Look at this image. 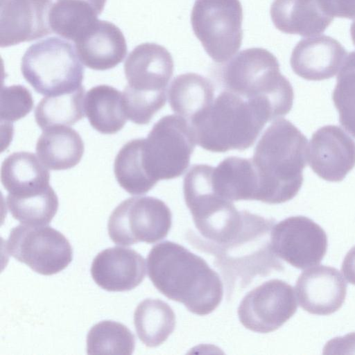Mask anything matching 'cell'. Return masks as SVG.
<instances>
[{
    "mask_svg": "<svg viewBox=\"0 0 355 355\" xmlns=\"http://www.w3.org/2000/svg\"><path fill=\"white\" fill-rule=\"evenodd\" d=\"M146 261L148 275L155 287L190 312L207 315L221 302L223 286L219 275L184 246L161 242L151 248Z\"/></svg>",
    "mask_w": 355,
    "mask_h": 355,
    "instance_id": "6da1fadb",
    "label": "cell"
},
{
    "mask_svg": "<svg viewBox=\"0 0 355 355\" xmlns=\"http://www.w3.org/2000/svg\"><path fill=\"white\" fill-rule=\"evenodd\" d=\"M251 159L259 180L257 200L287 202L301 189L308 162V140L291 122L278 119L262 135Z\"/></svg>",
    "mask_w": 355,
    "mask_h": 355,
    "instance_id": "7a4b0ae2",
    "label": "cell"
},
{
    "mask_svg": "<svg viewBox=\"0 0 355 355\" xmlns=\"http://www.w3.org/2000/svg\"><path fill=\"white\" fill-rule=\"evenodd\" d=\"M274 119L275 115L266 104L225 89L190 125L200 147L224 153L249 148L265 124Z\"/></svg>",
    "mask_w": 355,
    "mask_h": 355,
    "instance_id": "3957f363",
    "label": "cell"
},
{
    "mask_svg": "<svg viewBox=\"0 0 355 355\" xmlns=\"http://www.w3.org/2000/svg\"><path fill=\"white\" fill-rule=\"evenodd\" d=\"M173 68L171 53L156 43L141 44L129 53L124 63L128 85L122 93L128 119L148 124L164 106Z\"/></svg>",
    "mask_w": 355,
    "mask_h": 355,
    "instance_id": "277c9868",
    "label": "cell"
},
{
    "mask_svg": "<svg viewBox=\"0 0 355 355\" xmlns=\"http://www.w3.org/2000/svg\"><path fill=\"white\" fill-rule=\"evenodd\" d=\"M220 78L225 89L266 103L277 119L293 107V87L281 73L277 58L265 49L240 51L221 69Z\"/></svg>",
    "mask_w": 355,
    "mask_h": 355,
    "instance_id": "5b68a950",
    "label": "cell"
},
{
    "mask_svg": "<svg viewBox=\"0 0 355 355\" xmlns=\"http://www.w3.org/2000/svg\"><path fill=\"white\" fill-rule=\"evenodd\" d=\"M21 71L37 93L47 96L83 86L85 69L70 42L51 37L28 47L21 58Z\"/></svg>",
    "mask_w": 355,
    "mask_h": 355,
    "instance_id": "8992f818",
    "label": "cell"
},
{
    "mask_svg": "<svg viewBox=\"0 0 355 355\" xmlns=\"http://www.w3.org/2000/svg\"><path fill=\"white\" fill-rule=\"evenodd\" d=\"M196 139L190 123L180 115H166L141 139L145 171L155 184L182 175L187 169Z\"/></svg>",
    "mask_w": 355,
    "mask_h": 355,
    "instance_id": "52a82bcc",
    "label": "cell"
},
{
    "mask_svg": "<svg viewBox=\"0 0 355 355\" xmlns=\"http://www.w3.org/2000/svg\"><path fill=\"white\" fill-rule=\"evenodd\" d=\"M243 8L239 0H196L191 24L207 55L223 62L240 49Z\"/></svg>",
    "mask_w": 355,
    "mask_h": 355,
    "instance_id": "ba28073f",
    "label": "cell"
},
{
    "mask_svg": "<svg viewBox=\"0 0 355 355\" xmlns=\"http://www.w3.org/2000/svg\"><path fill=\"white\" fill-rule=\"evenodd\" d=\"M172 225V214L162 200L151 196L129 198L110 214L107 223L112 241L121 245L154 243L164 239Z\"/></svg>",
    "mask_w": 355,
    "mask_h": 355,
    "instance_id": "9c48e42d",
    "label": "cell"
},
{
    "mask_svg": "<svg viewBox=\"0 0 355 355\" xmlns=\"http://www.w3.org/2000/svg\"><path fill=\"white\" fill-rule=\"evenodd\" d=\"M7 253L35 272L56 274L68 266L73 250L68 239L48 225L20 224L14 227L6 243Z\"/></svg>",
    "mask_w": 355,
    "mask_h": 355,
    "instance_id": "30bf717a",
    "label": "cell"
},
{
    "mask_svg": "<svg viewBox=\"0 0 355 355\" xmlns=\"http://www.w3.org/2000/svg\"><path fill=\"white\" fill-rule=\"evenodd\" d=\"M297 309L293 286L283 280L274 279L245 295L239 306L238 316L246 329L266 334L282 327Z\"/></svg>",
    "mask_w": 355,
    "mask_h": 355,
    "instance_id": "8fae6325",
    "label": "cell"
},
{
    "mask_svg": "<svg viewBox=\"0 0 355 355\" xmlns=\"http://www.w3.org/2000/svg\"><path fill=\"white\" fill-rule=\"evenodd\" d=\"M270 245L277 257L303 270L322 261L327 252L328 239L324 230L313 220L295 216L273 225Z\"/></svg>",
    "mask_w": 355,
    "mask_h": 355,
    "instance_id": "7c38bea8",
    "label": "cell"
},
{
    "mask_svg": "<svg viewBox=\"0 0 355 355\" xmlns=\"http://www.w3.org/2000/svg\"><path fill=\"white\" fill-rule=\"evenodd\" d=\"M308 162L320 178L340 182L355 166V141L338 126H323L312 135Z\"/></svg>",
    "mask_w": 355,
    "mask_h": 355,
    "instance_id": "4fadbf2b",
    "label": "cell"
},
{
    "mask_svg": "<svg viewBox=\"0 0 355 355\" xmlns=\"http://www.w3.org/2000/svg\"><path fill=\"white\" fill-rule=\"evenodd\" d=\"M52 0H6L1 6L0 46L8 47L51 34Z\"/></svg>",
    "mask_w": 355,
    "mask_h": 355,
    "instance_id": "5bb4252c",
    "label": "cell"
},
{
    "mask_svg": "<svg viewBox=\"0 0 355 355\" xmlns=\"http://www.w3.org/2000/svg\"><path fill=\"white\" fill-rule=\"evenodd\" d=\"M295 290L298 303L304 310L327 315L342 306L347 295V283L336 268L319 266L301 273Z\"/></svg>",
    "mask_w": 355,
    "mask_h": 355,
    "instance_id": "9a60e30c",
    "label": "cell"
},
{
    "mask_svg": "<svg viewBox=\"0 0 355 355\" xmlns=\"http://www.w3.org/2000/svg\"><path fill=\"white\" fill-rule=\"evenodd\" d=\"M91 275L101 288L107 291H130L146 275L144 257L132 248L114 246L98 253L91 266Z\"/></svg>",
    "mask_w": 355,
    "mask_h": 355,
    "instance_id": "2e32d148",
    "label": "cell"
},
{
    "mask_svg": "<svg viewBox=\"0 0 355 355\" xmlns=\"http://www.w3.org/2000/svg\"><path fill=\"white\" fill-rule=\"evenodd\" d=\"M347 53L343 45L327 35H315L299 41L293 48L290 63L294 73L308 80H322L334 76Z\"/></svg>",
    "mask_w": 355,
    "mask_h": 355,
    "instance_id": "e0dca14e",
    "label": "cell"
},
{
    "mask_svg": "<svg viewBox=\"0 0 355 355\" xmlns=\"http://www.w3.org/2000/svg\"><path fill=\"white\" fill-rule=\"evenodd\" d=\"M74 42L81 62L94 70L112 69L123 60L127 53L122 31L107 21L97 19Z\"/></svg>",
    "mask_w": 355,
    "mask_h": 355,
    "instance_id": "ac0fdd59",
    "label": "cell"
},
{
    "mask_svg": "<svg viewBox=\"0 0 355 355\" xmlns=\"http://www.w3.org/2000/svg\"><path fill=\"white\" fill-rule=\"evenodd\" d=\"M270 13L277 29L303 37L323 33L334 19L322 10L319 0H273Z\"/></svg>",
    "mask_w": 355,
    "mask_h": 355,
    "instance_id": "d6986e66",
    "label": "cell"
},
{
    "mask_svg": "<svg viewBox=\"0 0 355 355\" xmlns=\"http://www.w3.org/2000/svg\"><path fill=\"white\" fill-rule=\"evenodd\" d=\"M211 182L214 191L230 200H257L259 180L252 159L228 157L211 166Z\"/></svg>",
    "mask_w": 355,
    "mask_h": 355,
    "instance_id": "ffe728a7",
    "label": "cell"
},
{
    "mask_svg": "<svg viewBox=\"0 0 355 355\" xmlns=\"http://www.w3.org/2000/svg\"><path fill=\"white\" fill-rule=\"evenodd\" d=\"M1 180L9 194L24 196L49 187L50 173L39 157L30 152H15L3 162Z\"/></svg>",
    "mask_w": 355,
    "mask_h": 355,
    "instance_id": "44dd1931",
    "label": "cell"
},
{
    "mask_svg": "<svg viewBox=\"0 0 355 355\" xmlns=\"http://www.w3.org/2000/svg\"><path fill=\"white\" fill-rule=\"evenodd\" d=\"M35 150L45 166L53 171H63L80 162L85 146L74 129L67 125H57L43 130Z\"/></svg>",
    "mask_w": 355,
    "mask_h": 355,
    "instance_id": "7402d4cb",
    "label": "cell"
},
{
    "mask_svg": "<svg viewBox=\"0 0 355 355\" xmlns=\"http://www.w3.org/2000/svg\"><path fill=\"white\" fill-rule=\"evenodd\" d=\"M168 96L172 110L190 123L212 104L214 87L207 78L186 73L173 79Z\"/></svg>",
    "mask_w": 355,
    "mask_h": 355,
    "instance_id": "603a6c76",
    "label": "cell"
},
{
    "mask_svg": "<svg viewBox=\"0 0 355 355\" xmlns=\"http://www.w3.org/2000/svg\"><path fill=\"white\" fill-rule=\"evenodd\" d=\"M85 113L92 128L105 135L118 132L128 120L122 93L107 85L93 87L87 92Z\"/></svg>",
    "mask_w": 355,
    "mask_h": 355,
    "instance_id": "cb8c5ba5",
    "label": "cell"
},
{
    "mask_svg": "<svg viewBox=\"0 0 355 355\" xmlns=\"http://www.w3.org/2000/svg\"><path fill=\"white\" fill-rule=\"evenodd\" d=\"M134 324L140 340L147 347H155L162 344L174 331L175 315L166 302L147 298L136 307Z\"/></svg>",
    "mask_w": 355,
    "mask_h": 355,
    "instance_id": "d4e9b609",
    "label": "cell"
},
{
    "mask_svg": "<svg viewBox=\"0 0 355 355\" xmlns=\"http://www.w3.org/2000/svg\"><path fill=\"white\" fill-rule=\"evenodd\" d=\"M85 88L44 97L35 110V119L44 130L57 125H73L85 115Z\"/></svg>",
    "mask_w": 355,
    "mask_h": 355,
    "instance_id": "484cf974",
    "label": "cell"
},
{
    "mask_svg": "<svg viewBox=\"0 0 355 355\" xmlns=\"http://www.w3.org/2000/svg\"><path fill=\"white\" fill-rule=\"evenodd\" d=\"M99 13L81 0H57L49 12V24L55 34L75 41L98 19Z\"/></svg>",
    "mask_w": 355,
    "mask_h": 355,
    "instance_id": "4316f807",
    "label": "cell"
},
{
    "mask_svg": "<svg viewBox=\"0 0 355 355\" xmlns=\"http://www.w3.org/2000/svg\"><path fill=\"white\" fill-rule=\"evenodd\" d=\"M114 172L119 184L131 195H142L155 184L148 176L141 159V139L125 144L116 155Z\"/></svg>",
    "mask_w": 355,
    "mask_h": 355,
    "instance_id": "83f0119b",
    "label": "cell"
},
{
    "mask_svg": "<svg viewBox=\"0 0 355 355\" xmlns=\"http://www.w3.org/2000/svg\"><path fill=\"white\" fill-rule=\"evenodd\" d=\"M58 205V196L51 187L28 196H17L8 193L6 198L8 211L24 225H48L57 213Z\"/></svg>",
    "mask_w": 355,
    "mask_h": 355,
    "instance_id": "f1b7e54d",
    "label": "cell"
},
{
    "mask_svg": "<svg viewBox=\"0 0 355 355\" xmlns=\"http://www.w3.org/2000/svg\"><path fill=\"white\" fill-rule=\"evenodd\" d=\"M86 343L89 354H131L135 349V338L124 324L103 320L90 329Z\"/></svg>",
    "mask_w": 355,
    "mask_h": 355,
    "instance_id": "f546056e",
    "label": "cell"
},
{
    "mask_svg": "<svg viewBox=\"0 0 355 355\" xmlns=\"http://www.w3.org/2000/svg\"><path fill=\"white\" fill-rule=\"evenodd\" d=\"M332 99L340 123L355 138V51L347 55L340 67Z\"/></svg>",
    "mask_w": 355,
    "mask_h": 355,
    "instance_id": "4dcf8cb0",
    "label": "cell"
},
{
    "mask_svg": "<svg viewBox=\"0 0 355 355\" xmlns=\"http://www.w3.org/2000/svg\"><path fill=\"white\" fill-rule=\"evenodd\" d=\"M30 91L23 85L3 87L1 92V119L6 123L26 116L33 108Z\"/></svg>",
    "mask_w": 355,
    "mask_h": 355,
    "instance_id": "1f68e13d",
    "label": "cell"
},
{
    "mask_svg": "<svg viewBox=\"0 0 355 355\" xmlns=\"http://www.w3.org/2000/svg\"><path fill=\"white\" fill-rule=\"evenodd\" d=\"M322 10L334 17L355 19V0H319Z\"/></svg>",
    "mask_w": 355,
    "mask_h": 355,
    "instance_id": "d6a6232c",
    "label": "cell"
},
{
    "mask_svg": "<svg viewBox=\"0 0 355 355\" xmlns=\"http://www.w3.org/2000/svg\"><path fill=\"white\" fill-rule=\"evenodd\" d=\"M341 271L348 282L355 285V245L346 254L342 263Z\"/></svg>",
    "mask_w": 355,
    "mask_h": 355,
    "instance_id": "836d02e7",
    "label": "cell"
},
{
    "mask_svg": "<svg viewBox=\"0 0 355 355\" xmlns=\"http://www.w3.org/2000/svg\"><path fill=\"white\" fill-rule=\"evenodd\" d=\"M91 4L101 14L103 10L106 0H82Z\"/></svg>",
    "mask_w": 355,
    "mask_h": 355,
    "instance_id": "e575fe53",
    "label": "cell"
},
{
    "mask_svg": "<svg viewBox=\"0 0 355 355\" xmlns=\"http://www.w3.org/2000/svg\"><path fill=\"white\" fill-rule=\"evenodd\" d=\"M350 35H351L352 42L355 46V20L351 24Z\"/></svg>",
    "mask_w": 355,
    "mask_h": 355,
    "instance_id": "d590c367",
    "label": "cell"
}]
</instances>
